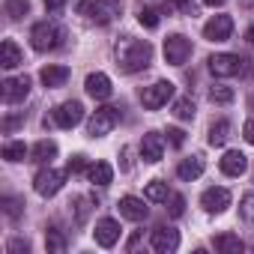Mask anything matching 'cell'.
<instances>
[{
  "instance_id": "cell-1",
  "label": "cell",
  "mask_w": 254,
  "mask_h": 254,
  "mask_svg": "<svg viewBox=\"0 0 254 254\" xmlns=\"http://www.w3.org/2000/svg\"><path fill=\"white\" fill-rule=\"evenodd\" d=\"M114 57H117L120 72L135 75V72H141V69L150 66V60H153V45H150L147 39H132V36H126V39H120V42L114 45Z\"/></svg>"
},
{
  "instance_id": "cell-2",
  "label": "cell",
  "mask_w": 254,
  "mask_h": 254,
  "mask_svg": "<svg viewBox=\"0 0 254 254\" xmlns=\"http://www.w3.org/2000/svg\"><path fill=\"white\" fill-rule=\"evenodd\" d=\"M120 9H123L120 0H81L78 3V15H84L96 24H111L120 15Z\"/></svg>"
},
{
  "instance_id": "cell-3",
  "label": "cell",
  "mask_w": 254,
  "mask_h": 254,
  "mask_svg": "<svg viewBox=\"0 0 254 254\" xmlns=\"http://www.w3.org/2000/svg\"><path fill=\"white\" fill-rule=\"evenodd\" d=\"M60 39H63V30L57 27V24H51V21H39V24H33V30H30V45L36 48V51H54L57 45H60Z\"/></svg>"
},
{
  "instance_id": "cell-4",
  "label": "cell",
  "mask_w": 254,
  "mask_h": 254,
  "mask_svg": "<svg viewBox=\"0 0 254 254\" xmlns=\"http://www.w3.org/2000/svg\"><path fill=\"white\" fill-rule=\"evenodd\" d=\"M66 174H69V171L42 168V171L33 177V191H36L39 197H54V194L63 189V183H66Z\"/></svg>"
},
{
  "instance_id": "cell-5",
  "label": "cell",
  "mask_w": 254,
  "mask_h": 254,
  "mask_svg": "<svg viewBox=\"0 0 254 254\" xmlns=\"http://www.w3.org/2000/svg\"><path fill=\"white\" fill-rule=\"evenodd\" d=\"M117 123H120V111L111 108V105H105V108H99V111L90 117V123H87V135H90V138H105Z\"/></svg>"
},
{
  "instance_id": "cell-6",
  "label": "cell",
  "mask_w": 254,
  "mask_h": 254,
  "mask_svg": "<svg viewBox=\"0 0 254 254\" xmlns=\"http://www.w3.org/2000/svg\"><path fill=\"white\" fill-rule=\"evenodd\" d=\"M171 99H174V84H171V81H156V84L144 87V93H141V105H144L147 111H159V108L168 105Z\"/></svg>"
},
{
  "instance_id": "cell-7",
  "label": "cell",
  "mask_w": 254,
  "mask_h": 254,
  "mask_svg": "<svg viewBox=\"0 0 254 254\" xmlns=\"http://www.w3.org/2000/svg\"><path fill=\"white\" fill-rule=\"evenodd\" d=\"M51 120H54V126H60V129H75V126L84 120V105L78 99H69V102L54 108Z\"/></svg>"
},
{
  "instance_id": "cell-8",
  "label": "cell",
  "mask_w": 254,
  "mask_h": 254,
  "mask_svg": "<svg viewBox=\"0 0 254 254\" xmlns=\"http://www.w3.org/2000/svg\"><path fill=\"white\" fill-rule=\"evenodd\" d=\"M191 57V39H186L183 33H174L165 39V60L171 66H183Z\"/></svg>"
},
{
  "instance_id": "cell-9",
  "label": "cell",
  "mask_w": 254,
  "mask_h": 254,
  "mask_svg": "<svg viewBox=\"0 0 254 254\" xmlns=\"http://www.w3.org/2000/svg\"><path fill=\"white\" fill-rule=\"evenodd\" d=\"M206 63H209V72H212L215 78H233V75L242 72V60H239V54H227V51H221V54H212Z\"/></svg>"
},
{
  "instance_id": "cell-10",
  "label": "cell",
  "mask_w": 254,
  "mask_h": 254,
  "mask_svg": "<svg viewBox=\"0 0 254 254\" xmlns=\"http://www.w3.org/2000/svg\"><path fill=\"white\" fill-rule=\"evenodd\" d=\"M230 33H233V18L230 15H212L203 24V39H209V42H224V39H230Z\"/></svg>"
},
{
  "instance_id": "cell-11",
  "label": "cell",
  "mask_w": 254,
  "mask_h": 254,
  "mask_svg": "<svg viewBox=\"0 0 254 254\" xmlns=\"http://www.w3.org/2000/svg\"><path fill=\"white\" fill-rule=\"evenodd\" d=\"M30 96V78L18 75V78H6L3 81V102L6 105H18Z\"/></svg>"
},
{
  "instance_id": "cell-12",
  "label": "cell",
  "mask_w": 254,
  "mask_h": 254,
  "mask_svg": "<svg viewBox=\"0 0 254 254\" xmlns=\"http://www.w3.org/2000/svg\"><path fill=\"white\" fill-rule=\"evenodd\" d=\"M200 206L206 209V212H224L227 206H230V191L227 189H221V186H212V189H206L203 194H200Z\"/></svg>"
},
{
  "instance_id": "cell-13",
  "label": "cell",
  "mask_w": 254,
  "mask_h": 254,
  "mask_svg": "<svg viewBox=\"0 0 254 254\" xmlns=\"http://www.w3.org/2000/svg\"><path fill=\"white\" fill-rule=\"evenodd\" d=\"M84 90L93 96V99H111V93H114V87H111V78L105 75V72H90L87 75V81H84Z\"/></svg>"
},
{
  "instance_id": "cell-14",
  "label": "cell",
  "mask_w": 254,
  "mask_h": 254,
  "mask_svg": "<svg viewBox=\"0 0 254 254\" xmlns=\"http://www.w3.org/2000/svg\"><path fill=\"white\" fill-rule=\"evenodd\" d=\"M162 156H165V141H162V135H159V132H147L144 141H141V159L150 162V165H156V162H162Z\"/></svg>"
},
{
  "instance_id": "cell-15",
  "label": "cell",
  "mask_w": 254,
  "mask_h": 254,
  "mask_svg": "<svg viewBox=\"0 0 254 254\" xmlns=\"http://www.w3.org/2000/svg\"><path fill=\"white\" fill-rule=\"evenodd\" d=\"M153 248L159 251V254H171V251H177L180 248V230H174V227H159V230H153Z\"/></svg>"
},
{
  "instance_id": "cell-16",
  "label": "cell",
  "mask_w": 254,
  "mask_h": 254,
  "mask_svg": "<svg viewBox=\"0 0 254 254\" xmlns=\"http://www.w3.org/2000/svg\"><path fill=\"white\" fill-rule=\"evenodd\" d=\"M144 200H147V197H144ZM144 200L135 197V194L120 197V215H123V218H129V221H144V218L150 215V209L144 206Z\"/></svg>"
},
{
  "instance_id": "cell-17",
  "label": "cell",
  "mask_w": 254,
  "mask_h": 254,
  "mask_svg": "<svg viewBox=\"0 0 254 254\" xmlns=\"http://www.w3.org/2000/svg\"><path fill=\"white\" fill-rule=\"evenodd\" d=\"M218 168H221V174H227V177H242L245 168H248V156L239 153V150H227V153L221 156Z\"/></svg>"
},
{
  "instance_id": "cell-18",
  "label": "cell",
  "mask_w": 254,
  "mask_h": 254,
  "mask_svg": "<svg viewBox=\"0 0 254 254\" xmlns=\"http://www.w3.org/2000/svg\"><path fill=\"white\" fill-rule=\"evenodd\" d=\"M93 233H96V242L102 248H114L117 239H120V224L114 218H102V221H96V230Z\"/></svg>"
},
{
  "instance_id": "cell-19",
  "label": "cell",
  "mask_w": 254,
  "mask_h": 254,
  "mask_svg": "<svg viewBox=\"0 0 254 254\" xmlns=\"http://www.w3.org/2000/svg\"><path fill=\"white\" fill-rule=\"evenodd\" d=\"M203 171H206V162H203V156H189V159H183V162L177 165V177H180V180H186V183L197 180Z\"/></svg>"
},
{
  "instance_id": "cell-20",
  "label": "cell",
  "mask_w": 254,
  "mask_h": 254,
  "mask_svg": "<svg viewBox=\"0 0 254 254\" xmlns=\"http://www.w3.org/2000/svg\"><path fill=\"white\" fill-rule=\"evenodd\" d=\"M39 81H42L48 90H57V87H63V84L69 81V69H66V66H45V69L39 72Z\"/></svg>"
},
{
  "instance_id": "cell-21",
  "label": "cell",
  "mask_w": 254,
  "mask_h": 254,
  "mask_svg": "<svg viewBox=\"0 0 254 254\" xmlns=\"http://www.w3.org/2000/svg\"><path fill=\"white\" fill-rule=\"evenodd\" d=\"M230 132H233V126L227 123V120H218V123H212L209 126V147H224L227 141H230Z\"/></svg>"
},
{
  "instance_id": "cell-22",
  "label": "cell",
  "mask_w": 254,
  "mask_h": 254,
  "mask_svg": "<svg viewBox=\"0 0 254 254\" xmlns=\"http://www.w3.org/2000/svg\"><path fill=\"white\" fill-rule=\"evenodd\" d=\"M0 66L3 69H15L21 66V51L12 39H3V45H0Z\"/></svg>"
},
{
  "instance_id": "cell-23",
  "label": "cell",
  "mask_w": 254,
  "mask_h": 254,
  "mask_svg": "<svg viewBox=\"0 0 254 254\" xmlns=\"http://www.w3.org/2000/svg\"><path fill=\"white\" fill-rule=\"evenodd\" d=\"M54 156H57V144L48 141V138H42V141L30 150V162H36V165H45V162H51Z\"/></svg>"
},
{
  "instance_id": "cell-24",
  "label": "cell",
  "mask_w": 254,
  "mask_h": 254,
  "mask_svg": "<svg viewBox=\"0 0 254 254\" xmlns=\"http://www.w3.org/2000/svg\"><path fill=\"white\" fill-rule=\"evenodd\" d=\"M215 248H218L221 254H242L245 242H242L236 233H218V236H215Z\"/></svg>"
},
{
  "instance_id": "cell-25",
  "label": "cell",
  "mask_w": 254,
  "mask_h": 254,
  "mask_svg": "<svg viewBox=\"0 0 254 254\" xmlns=\"http://www.w3.org/2000/svg\"><path fill=\"white\" fill-rule=\"evenodd\" d=\"M87 177H90L93 186H108V183L114 180V168H111L108 162H96V165H90Z\"/></svg>"
},
{
  "instance_id": "cell-26",
  "label": "cell",
  "mask_w": 254,
  "mask_h": 254,
  "mask_svg": "<svg viewBox=\"0 0 254 254\" xmlns=\"http://www.w3.org/2000/svg\"><path fill=\"white\" fill-rule=\"evenodd\" d=\"M144 197L150 200V203H162V200H168L171 194H168V183H162V180H153V183H147V189H144Z\"/></svg>"
},
{
  "instance_id": "cell-27",
  "label": "cell",
  "mask_w": 254,
  "mask_h": 254,
  "mask_svg": "<svg viewBox=\"0 0 254 254\" xmlns=\"http://www.w3.org/2000/svg\"><path fill=\"white\" fill-rule=\"evenodd\" d=\"M45 248H48V254H63L66 251V239H63V233L57 227L45 230Z\"/></svg>"
},
{
  "instance_id": "cell-28",
  "label": "cell",
  "mask_w": 254,
  "mask_h": 254,
  "mask_svg": "<svg viewBox=\"0 0 254 254\" xmlns=\"http://www.w3.org/2000/svg\"><path fill=\"white\" fill-rule=\"evenodd\" d=\"M233 87H227V84H215L212 90H209V102L212 105H230L233 102Z\"/></svg>"
},
{
  "instance_id": "cell-29",
  "label": "cell",
  "mask_w": 254,
  "mask_h": 254,
  "mask_svg": "<svg viewBox=\"0 0 254 254\" xmlns=\"http://www.w3.org/2000/svg\"><path fill=\"white\" fill-rule=\"evenodd\" d=\"M24 156H27L24 141H6L3 144V159L6 162H24Z\"/></svg>"
},
{
  "instance_id": "cell-30",
  "label": "cell",
  "mask_w": 254,
  "mask_h": 254,
  "mask_svg": "<svg viewBox=\"0 0 254 254\" xmlns=\"http://www.w3.org/2000/svg\"><path fill=\"white\" fill-rule=\"evenodd\" d=\"M3 9H6V15H9L12 21H18L21 15H27L30 3H27V0H6V3H3Z\"/></svg>"
},
{
  "instance_id": "cell-31",
  "label": "cell",
  "mask_w": 254,
  "mask_h": 254,
  "mask_svg": "<svg viewBox=\"0 0 254 254\" xmlns=\"http://www.w3.org/2000/svg\"><path fill=\"white\" fill-rule=\"evenodd\" d=\"M174 117H177V120H191V117H194V102L186 99V96L177 99V102H174Z\"/></svg>"
},
{
  "instance_id": "cell-32",
  "label": "cell",
  "mask_w": 254,
  "mask_h": 254,
  "mask_svg": "<svg viewBox=\"0 0 254 254\" xmlns=\"http://www.w3.org/2000/svg\"><path fill=\"white\" fill-rule=\"evenodd\" d=\"M138 21H141L147 30H156V27H159V12H156V9H150V6H144V9L138 12Z\"/></svg>"
},
{
  "instance_id": "cell-33",
  "label": "cell",
  "mask_w": 254,
  "mask_h": 254,
  "mask_svg": "<svg viewBox=\"0 0 254 254\" xmlns=\"http://www.w3.org/2000/svg\"><path fill=\"white\" fill-rule=\"evenodd\" d=\"M239 215H242L245 221H251V224H254V194H245V197H242V206H239Z\"/></svg>"
},
{
  "instance_id": "cell-34",
  "label": "cell",
  "mask_w": 254,
  "mask_h": 254,
  "mask_svg": "<svg viewBox=\"0 0 254 254\" xmlns=\"http://www.w3.org/2000/svg\"><path fill=\"white\" fill-rule=\"evenodd\" d=\"M66 171H69V174H81V171H87V156H81V153L72 156L69 165H66Z\"/></svg>"
},
{
  "instance_id": "cell-35",
  "label": "cell",
  "mask_w": 254,
  "mask_h": 254,
  "mask_svg": "<svg viewBox=\"0 0 254 254\" xmlns=\"http://www.w3.org/2000/svg\"><path fill=\"white\" fill-rule=\"evenodd\" d=\"M168 209H171L174 218H180V215L186 212V197H183V194H171V206H168Z\"/></svg>"
},
{
  "instance_id": "cell-36",
  "label": "cell",
  "mask_w": 254,
  "mask_h": 254,
  "mask_svg": "<svg viewBox=\"0 0 254 254\" xmlns=\"http://www.w3.org/2000/svg\"><path fill=\"white\" fill-rule=\"evenodd\" d=\"M168 141H171L174 147H183V144H186V132H183V129H168Z\"/></svg>"
},
{
  "instance_id": "cell-37",
  "label": "cell",
  "mask_w": 254,
  "mask_h": 254,
  "mask_svg": "<svg viewBox=\"0 0 254 254\" xmlns=\"http://www.w3.org/2000/svg\"><path fill=\"white\" fill-rule=\"evenodd\" d=\"M6 251H9V254H18V251H24V254H27V251H30V245H27L24 239H12V242L6 245Z\"/></svg>"
},
{
  "instance_id": "cell-38",
  "label": "cell",
  "mask_w": 254,
  "mask_h": 254,
  "mask_svg": "<svg viewBox=\"0 0 254 254\" xmlns=\"http://www.w3.org/2000/svg\"><path fill=\"white\" fill-rule=\"evenodd\" d=\"M242 138H245V141L254 147V120H248V123L242 126Z\"/></svg>"
},
{
  "instance_id": "cell-39",
  "label": "cell",
  "mask_w": 254,
  "mask_h": 254,
  "mask_svg": "<svg viewBox=\"0 0 254 254\" xmlns=\"http://www.w3.org/2000/svg\"><path fill=\"white\" fill-rule=\"evenodd\" d=\"M6 215H9V218H15V215H18V200L6 197Z\"/></svg>"
},
{
  "instance_id": "cell-40",
  "label": "cell",
  "mask_w": 254,
  "mask_h": 254,
  "mask_svg": "<svg viewBox=\"0 0 254 254\" xmlns=\"http://www.w3.org/2000/svg\"><path fill=\"white\" fill-rule=\"evenodd\" d=\"M171 3H174L180 12H191V0H171Z\"/></svg>"
},
{
  "instance_id": "cell-41",
  "label": "cell",
  "mask_w": 254,
  "mask_h": 254,
  "mask_svg": "<svg viewBox=\"0 0 254 254\" xmlns=\"http://www.w3.org/2000/svg\"><path fill=\"white\" fill-rule=\"evenodd\" d=\"M63 3H66V0H45V6H48V9H54V12H57Z\"/></svg>"
},
{
  "instance_id": "cell-42",
  "label": "cell",
  "mask_w": 254,
  "mask_h": 254,
  "mask_svg": "<svg viewBox=\"0 0 254 254\" xmlns=\"http://www.w3.org/2000/svg\"><path fill=\"white\" fill-rule=\"evenodd\" d=\"M245 39H248V45H254V27H248V30H245Z\"/></svg>"
},
{
  "instance_id": "cell-43",
  "label": "cell",
  "mask_w": 254,
  "mask_h": 254,
  "mask_svg": "<svg viewBox=\"0 0 254 254\" xmlns=\"http://www.w3.org/2000/svg\"><path fill=\"white\" fill-rule=\"evenodd\" d=\"M206 6H224V0H203Z\"/></svg>"
},
{
  "instance_id": "cell-44",
  "label": "cell",
  "mask_w": 254,
  "mask_h": 254,
  "mask_svg": "<svg viewBox=\"0 0 254 254\" xmlns=\"http://www.w3.org/2000/svg\"><path fill=\"white\" fill-rule=\"evenodd\" d=\"M251 111H254V96H251Z\"/></svg>"
}]
</instances>
